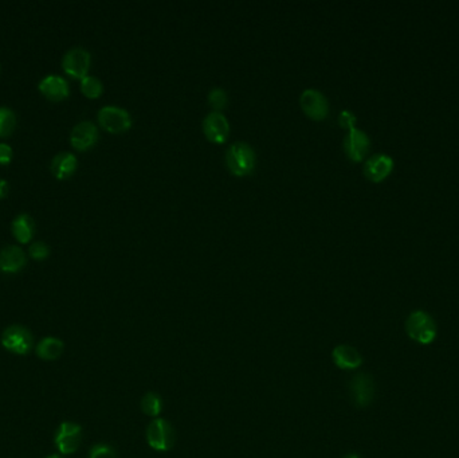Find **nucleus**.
I'll return each instance as SVG.
<instances>
[{
    "label": "nucleus",
    "mask_w": 459,
    "mask_h": 458,
    "mask_svg": "<svg viewBox=\"0 0 459 458\" xmlns=\"http://www.w3.org/2000/svg\"><path fill=\"white\" fill-rule=\"evenodd\" d=\"M256 155L254 148L247 143L237 142L230 145L226 152V164L235 176H247L255 168Z\"/></svg>",
    "instance_id": "nucleus-1"
},
{
    "label": "nucleus",
    "mask_w": 459,
    "mask_h": 458,
    "mask_svg": "<svg viewBox=\"0 0 459 458\" xmlns=\"http://www.w3.org/2000/svg\"><path fill=\"white\" fill-rule=\"evenodd\" d=\"M406 332L411 340L421 345L433 344L438 335L435 320L424 311H414L408 316Z\"/></svg>",
    "instance_id": "nucleus-2"
},
{
    "label": "nucleus",
    "mask_w": 459,
    "mask_h": 458,
    "mask_svg": "<svg viewBox=\"0 0 459 458\" xmlns=\"http://www.w3.org/2000/svg\"><path fill=\"white\" fill-rule=\"evenodd\" d=\"M0 343L11 354L26 355L33 347V335L23 326H10L1 333Z\"/></svg>",
    "instance_id": "nucleus-3"
},
{
    "label": "nucleus",
    "mask_w": 459,
    "mask_h": 458,
    "mask_svg": "<svg viewBox=\"0 0 459 458\" xmlns=\"http://www.w3.org/2000/svg\"><path fill=\"white\" fill-rule=\"evenodd\" d=\"M82 441V428L70 420H64L54 435V444L61 454L67 456L78 450Z\"/></svg>",
    "instance_id": "nucleus-4"
},
{
    "label": "nucleus",
    "mask_w": 459,
    "mask_h": 458,
    "mask_svg": "<svg viewBox=\"0 0 459 458\" xmlns=\"http://www.w3.org/2000/svg\"><path fill=\"white\" fill-rule=\"evenodd\" d=\"M98 122L108 132L121 133L132 127V118L127 109L115 105H106L98 112Z\"/></svg>",
    "instance_id": "nucleus-5"
},
{
    "label": "nucleus",
    "mask_w": 459,
    "mask_h": 458,
    "mask_svg": "<svg viewBox=\"0 0 459 458\" xmlns=\"http://www.w3.org/2000/svg\"><path fill=\"white\" fill-rule=\"evenodd\" d=\"M300 104L306 116L321 121L329 115V103L324 93L314 88H307L301 93Z\"/></svg>",
    "instance_id": "nucleus-6"
},
{
    "label": "nucleus",
    "mask_w": 459,
    "mask_h": 458,
    "mask_svg": "<svg viewBox=\"0 0 459 458\" xmlns=\"http://www.w3.org/2000/svg\"><path fill=\"white\" fill-rule=\"evenodd\" d=\"M147 440L149 446L154 450L166 452L175 442L174 429L166 419H154L148 426Z\"/></svg>",
    "instance_id": "nucleus-7"
},
{
    "label": "nucleus",
    "mask_w": 459,
    "mask_h": 458,
    "mask_svg": "<svg viewBox=\"0 0 459 458\" xmlns=\"http://www.w3.org/2000/svg\"><path fill=\"white\" fill-rule=\"evenodd\" d=\"M370 148V136L356 127L348 130L344 137V149L346 156L352 161H361L367 156Z\"/></svg>",
    "instance_id": "nucleus-8"
},
{
    "label": "nucleus",
    "mask_w": 459,
    "mask_h": 458,
    "mask_svg": "<svg viewBox=\"0 0 459 458\" xmlns=\"http://www.w3.org/2000/svg\"><path fill=\"white\" fill-rule=\"evenodd\" d=\"M351 396L357 407L370 406L375 398V383L368 374H357L351 380Z\"/></svg>",
    "instance_id": "nucleus-9"
},
{
    "label": "nucleus",
    "mask_w": 459,
    "mask_h": 458,
    "mask_svg": "<svg viewBox=\"0 0 459 458\" xmlns=\"http://www.w3.org/2000/svg\"><path fill=\"white\" fill-rule=\"evenodd\" d=\"M203 131L210 142L222 144L230 136L229 120L222 112L212 110L204 118Z\"/></svg>",
    "instance_id": "nucleus-10"
},
{
    "label": "nucleus",
    "mask_w": 459,
    "mask_h": 458,
    "mask_svg": "<svg viewBox=\"0 0 459 458\" xmlns=\"http://www.w3.org/2000/svg\"><path fill=\"white\" fill-rule=\"evenodd\" d=\"M64 70L74 79H85L90 67V54L82 47H74L64 57Z\"/></svg>",
    "instance_id": "nucleus-11"
},
{
    "label": "nucleus",
    "mask_w": 459,
    "mask_h": 458,
    "mask_svg": "<svg viewBox=\"0 0 459 458\" xmlns=\"http://www.w3.org/2000/svg\"><path fill=\"white\" fill-rule=\"evenodd\" d=\"M394 170V159L387 154H376L364 163L363 172L373 183L384 181Z\"/></svg>",
    "instance_id": "nucleus-12"
},
{
    "label": "nucleus",
    "mask_w": 459,
    "mask_h": 458,
    "mask_svg": "<svg viewBox=\"0 0 459 458\" xmlns=\"http://www.w3.org/2000/svg\"><path fill=\"white\" fill-rule=\"evenodd\" d=\"M98 130L90 121H82L76 124L70 134V143L78 151H86L97 143Z\"/></svg>",
    "instance_id": "nucleus-13"
},
{
    "label": "nucleus",
    "mask_w": 459,
    "mask_h": 458,
    "mask_svg": "<svg viewBox=\"0 0 459 458\" xmlns=\"http://www.w3.org/2000/svg\"><path fill=\"white\" fill-rule=\"evenodd\" d=\"M26 265L25 251L18 246H7L0 251V270L16 273Z\"/></svg>",
    "instance_id": "nucleus-14"
},
{
    "label": "nucleus",
    "mask_w": 459,
    "mask_h": 458,
    "mask_svg": "<svg viewBox=\"0 0 459 458\" xmlns=\"http://www.w3.org/2000/svg\"><path fill=\"white\" fill-rule=\"evenodd\" d=\"M39 91L52 101H61L69 96V85L60 76H47L39 84Z\"/></svg>",
    "instance_id": "nucleus-15"
},
{
    "label": "nucleus",
    "mask_w": 459,
    "mask_h": 458,
    "mask_svg": "<svg viewBox=\"0 0 459 458\" xmlns=\"http://www.w3.org/2000/svg\"><path fill=\"white\" fill-rule=\"evenodd\" d=\"M332 357L334 365L341 370H356L363 365V357L356 348L351 345H339L333 350Z\"/></svg>",
    "instance_id": "nucleus-16"
},
{
    "label": "nucleus",
    "mask_w": 459,
    "mask_h": 458,
    "mask_svg": "<svg viewBox=\"0 0 459 458\" xmlns=\"http://www.w3.org/2000/svg\"><path fill=\"white\" fill-rule=\"evenodd\" d=\"M64 341L54 336L43 338L39 341L35 353L38 355L39 359L46 362H54L58 360L64 354Z\"/></svg>",
    "instance_id": "nucleus-17"
},
{
    "label": "nucleus",
    "mask_w": 459,
    "mask_h": 458,
    "mask_svg": "<svg viewBox=\"0 0 459 458\" xmlns=\"http://www.w3.org/2000/svg\"><path fill=\"white\" fill-rule=\"evenodd\" d=\"M76 170V159L73 154H58L51 161V172L58 179H67Z\"/></svg>",
    "instance_id": "nucleus-18"
},
{
    "label": "nucleus",
    "mask_w": 459,
    "mask_h": 458,
    "mask_svg": "<svg viewBox=\"0 0 459 458\" xmlns=\"http://www.w3.org/2000/svg\"><path fill=\"white\" fill-rule=\"evenodd\" d=\"M13 233L15 238L21 242V244H27L34 234V222L33 219L22 214L19 215L13 223Z\"/></svg>",
    "instance_id": "nucleus-19"
},
{
    "label": "nucleus",
    "mask_w": 459,
    "mask_h": 458,
    "mask_svg": "<svg viewBox=\"0 0 459 458\" xmlns=\"http://www.w3.org/2000/svg\"><path fill=\"white\" fill-rule=\"evenodd\" d=\"M81 91L88 98H98L103 92V85L97 77L86 76L81 79Z\"/></svg>",
    "instance_id": "nucleus-20"
},
{
    "label": "nucleus",
    "mask_w": 459,
    "mask_h": 458,
    "mask_svg": "<svg viewBox=\"0 0 459 458\" xmlns=\"http://www.w3.org/2000/svg\"><path fill=\"white\" fill-rule=\"evenodd\" d=\"M141 408L147 416L157 417L162 413V408H163V403H162L160 396L153 393L147 394L141 401Z\"/></svg>",
    "instance_id": "nucleus-21"
},
{
    "label": "nucleus",
    "mask_w": 459,
    "mask_h": 458,
    "mask_svg": "<svg viewBox=\"0 0 459 458\" xmlns=\"http://www.w3.org/2000/svg\"><path fill=\"white\" fill-rule=\"evenodd\" d=\"M16 118L8 108H0V137L10 136L15 130Z\"/></svg>",
    "instance_id": "nucleus-22"
},
{
    "label": "nucleus",
    "mask_w": 459,
    "mask_h": 458,
    "mask_svg": "<svg viewBox=\"0 0 459 458\" xmlns=\"http://www.w3.org/2000/svg\"><path fill=\"white\" fill-rule=\"evenodd\" d=\"M207 100H208V104L211 105V108L215 112H220L229 103V96L226 91L222 88H212L208 93Z\"/></svg>",
    "instance_id": "nucleus-23"
},
{
    "label": "nucleus",
    "mask_w": 459,
    "mask_h": 458,
    "mask_svg": "<svg viewBox=\"0 0 459 458\" xmlns=\"http://www.w3.org/2000/svg\"><path fill=\"white\" fill-rule=\"evenodd\" d=\"M89 458H117V454L112 446L98 444L90 449Z\"/></svg>",
    "instance_id": "nucleus-24"
},
{
    "label": "nucleus",
    "mask_w": 459,
    "mask_h": 458,
    "mask_svg": "<svg viewBox=\"0 0 459 458\" xmlns=\"http://www.w3.org/2000/svg\"><path fill=\"white\" fill-rule=\"evenodd\" d=\"M30 254H31V257H33L34 260L42 261V260H46V258L49 257L50 249H49V246H47L46 244H43V242H35V244H33L31 248H30Z\"/></svg>",
    "instance_id": "nucleus-25"
},
{
    "label": "nucleus",
    "mask_w": 459,
    "mask_h": 458,
    "mask_svg": "<svg viewBox=\"0 0 459 458\" xmlns=\"http://www.w3.org/2000/svg\"><path fill=\"white\" fill-rule=\"evenodd\" d=\"M356 121L357 118L355 116V113L351 112V110H343L340 113V116H339V124H340V127H343L346 131L351 130V128H353V127H356L355 125Z\"/></svg>",
    "instance_id": "nucleus-26"
},
{
    "label": "nucleus",
    "mask_w": 459,
    "mask_h": 458,
    "mask_svg": "<svg viewBox=\"0 0 459 458\" xmlns=\"http://www.w3.org/2000/svg\"><path fill=\"white\" fill-rule=\"evenodd\" d=\"M13 159V149L7 144H0V164H8Z\"/></svg>",
    "instance_id": "nucleus-27"
},
{
    "label": "nucleus",
    "mask_w": 459,
    "mask_h": 458,
    "mask_svg": "<svg viewBox=\"0 0 459 458\" xmlns=\"http://www.w3.org/2000/svg\"><path fill=\"white\" fill-rule=\"evenodd\" d=\"M7 191H8V184L6 181L0 179V199L7 195Z\"/></svg>",
    "instance_id": "nucleus-28"
},
{
    "label": "nucleus",
    "mask_w": 459,
    "mask_h": 458,
    "mask_svg": "<svg viewBox=\"0 0 459 458\" xmlns=\"http://www.w3.org/2000/svg\"><path fill=\"white\" fill-rule=\"evenodd\" d=\"M46 458H64L61 457V456H58V454H51V456H47Z\"/></svg>",
    "instance_id": "nucleus-29"
},
{
    "label": "nucleus",
    "mask_w": 459,
    "mask_h": 458,
    "mask_svg": "<svg viewBox=\"0 0 459 458\" xmlns=\"http://www.w3.org/2000/svg\"><path fill=\"white\" fill-rule=\"evenodd\" d=\"M345 458H360L358 456H356V454H351V456H346Z\"/></svg>",
    "instance_id": "nucleus-30"
}]
</instances>
